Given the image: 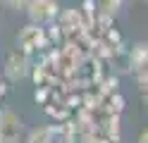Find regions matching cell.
<instances>
[{
  "instance_id": "7",
  "label": "cell",
  "mask_w": 148,
  "mask_h": 143,
  "mask_svg": "<svg viewBox=\"0 0 148 143\" xmlns=\"http://www.w3.org/2000/svg\"><path fill=\"white\" fill-rule=\"evenodd\" d=\"M122 5H124V0H103L100 10H103V14L112 17V14H117L119 10H122Z\"/></svg>"
},
{
  "instance_id": "6",
  "label": "cell",
  "mask_w": 148,
  "mask_h": 143,
  "mask_svg": "<svg viewBox=\"0 0 148 143\" xmlns=\"http://www.w3.org/2000/svg\"><path fill=\"white\" fill-rule=\"evenodd\" d=\"M58 17H60V26L67 29V31H72V29H77V26L81 24V12H79L77 7L64 10V12H60Z\"/></svg>"
},
{
  "instance_id": "9",
  "label": "cell",
  "mask_w": 148,
  "mask_h": 143,
  "mask_svg": "<svg viewBox=\"0 0 148 143\" xmlns=\"http://www.w3.org/2000/svg\"><path fill=\"white\" fill-rule=\"evenodd\" d=\"M136 81H138V88H141L143 93H148V69L138 72V74H136Z\"/></svg>"
},
{
  "instance_id": "4",
  "label": "cell",
  "mask_w": 148,
  "mask_h": 143,
  "mask_svg": "<svg viewBox=\"0 0 148 143\" xmlns=\"http://www.w3.org/2000/svg\"><path fill=\"white\" fill-rule=\"evenodd\" d=\"M19 131H22V117L19 114H14L12 110L0 112V138L5 143H14Z\"/></svg>"
},
{
  "instance_id": "8",
  "label": "cell",
  "mask_w": 148,
  "mask_h": 143,
  "mask_svg": "<svg viewBox=\"0 0 148 143\" xmlns=\"http://www.w3.org/2000/svg\"><path fill=\"white\" fill-rule=\"evenodd\" d=\"M7 3H10V7L14 12H26V7H29L31 0H7Z\"/></svg>"
},
{
  "instance_id": "1",
  "label": "cell",
  "mask_w": 148,
  "mask_h": 143,
  "mask_svg": "<svg viewBox=\"0 0 148 143\" xmlns=\"http://www.w3.org/2000/svg\"><path fill=\"white\" fill-rule=\"evenodd\" d=\"M26 14H29L31 24L36 26H45L58 19L60 14V5L58 0H31L29 7H26Z\"/></svg>"
},
{
  "instance_id": "3",
  "label": "cell",
  "mask_w": 148,
  "mask_h": 143,
  "mask_svg": "<svg viewBox=\"0 0 148 143\" xmlns=\"http://www.w3.org/2000/svg\"><path fill=\"white\" fill-rule=\"evenodd\" d=\"M29 74V60H26V53L22 50H12L5 57V76L10 81H22L24 76Z\"/></svg>"
},
{
  "instance_id": "10",
  "label": "cell",
  "mask_w": 148,
  "mask_h": 143,
  "mask_svg": "<svg viewBox=\"0 0 148 143\" xmlns=\"http://www.w3.org/2000/svg\"><path fill=\"white\" fill-rule=\"evenodd\" d=\"M138 143H148V129L141 133V138H138Z\"/></svg>"
},
{
  "instance_id": "5",
  "label": "cell",
  "mask_w": 148,
  "mask_h": 143,
  "mask_svg": "<svg viewBox=\"0 0 148 143\" xmlns=\"http://www.w3.org/2000/svg\"><path fill=\"white\" fill-rule=\"evenodd\" d=\"M58 129L60 127H41V129H34L29 133V138H26V143H55Z\"/></svg>"
},
{
  "instance_id": "11",
  "label": "cell",
  "mask_w": 148,
  "mask_h": 143,
  "mask_svg": "<svg viewBox=\"0 0 148 143\" xmlns=\"http://www.w3.org/2000/svg\"><path fill=\"white\" fill-rule=\"evenodd\" d=\"M0 3H3V0H0Z\"/></svg>"
},
{
  "instance_id": "2",
  "label": "cell",
  "mask_w": 148,
  "mask_h": 143,
  "mask_svg": "<svg viewBox=\"0 0 148 143\" xmlns=\"http://www.w3.org/2000/svg\"><path fill=\"white\" fill-rule=\"evenodd\" d=\"M48 43V38H45V29L36 26V24H29L24 26L19 34H17V45L22 48V53H29V50H36V48H41Z\"/></svg>"
}]
</instances>
